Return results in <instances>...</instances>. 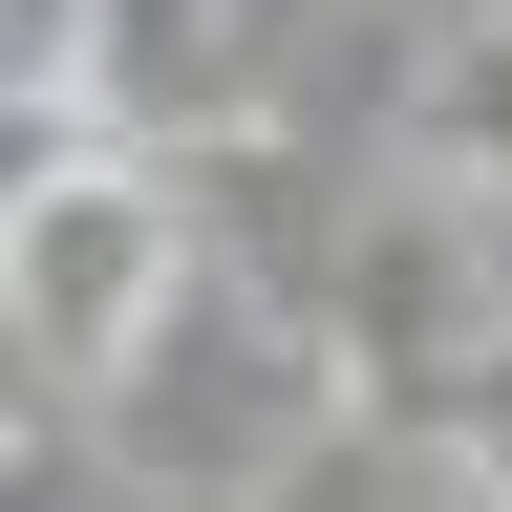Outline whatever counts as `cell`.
I'll return each mask as SVG.
<instances>
[{"mask_svg":"<svg viewBox=\"0 0 512 512\" xmlns=\"http://www.w3.org/2000/svg\"><path fill=\"white\" fill-rule=\"evenodd\" d=\"M406 150L512 192V0H470V22H427V86H406Z\"/></svg>","mask_w":512,"mask_h":512,"instance_id":"7a4b0ae2","label":"cell"},{"mask_svg":"<svg viewBox=\"0 0 512 512\" xmlns=\"http://www.w3.org/2000/svg\"><path fill=\"white\" fill-rule=\"evenodd\" d=\"M192 299V214L171 150H107V128H43L0 171V384L22 406H107L128 342Z\"/></svg>","mask_w":512,"mask_h":512,"instance_id":"6da1fadb","label":"cell"}]
</instances>
